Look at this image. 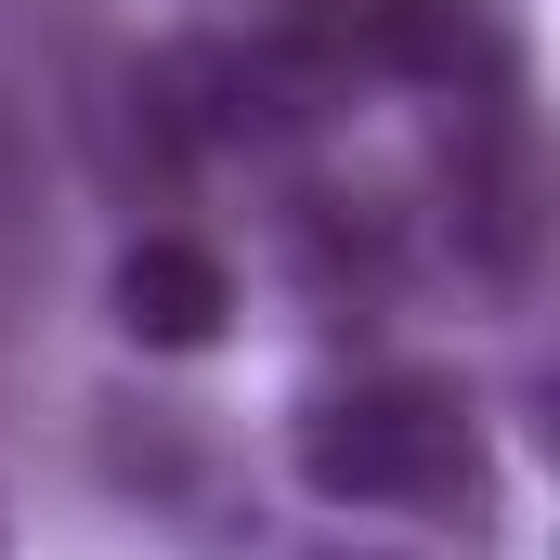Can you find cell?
Wrapping results in <instances>:
<instances>
[{"instance_id": "obj_1", "label": "cell", "mask_w": 560, "mask_h": 560, "mask_svg": "<svg viewBox=\"0 0 560 560\" xmlns=\"http://www.w3.org/2000/svg\"><path fill=\"white\" fill-rule=\"evenodd\" d=\"M287 469L313 509H352V522H495L509 482H495V430L482 405L443 378V365H352V378H313L287 405Z\"/></svg>"}, {"instance_id": "obj_2", "label": "cell", "mask_w": 560, "mask_h": 560, "mask_svg": "<svg viewBox=\"0 0 560 560\" xmlns=\"http://www.w3.org/2000/svg\"><path fill=\"white\" fill-rule=\"evenodd\" d=\"M261 26L300 39L339 92H430V105L535 92V26H522V0H275Z\"/></svg>"}, {"instance_id": "obj_3", "label": "cell", "mask_w": 560, "mask_h": 560, "mask_svg": "<svg viewBox=\"0 0 560 560\" xmlns=\"http://www.w3.org/2000/svg\"><path fill=\"white\" fill-rule=\"evenodd\" d=\"M535 235H548V143H535V92L443 105V131H430V248H443V275L522 300V287H535Z\"/></svg>"}, {"instance_id": "obj_4", "label": "cell", "mask_w": 560, "mask_h": 560, "mask_svg": "<svg viewBox=\"0 0 560 560\" xmlns=\"http://www.w3.org/2000/svg\"><path fill=\"white\" fill-rule=\"evenodd\" d=\"M92 456H105V482L131 495L143 522H170L183 548H248V535H261V495H248L235 443L196 418V405L105 392V405H92Z\"/></svg>"}, {"instance_id": "obj_5", "label": "cell", "mask_w": 560, "mask_h": 560, "mask_svg": "<svg viewBox=\"0 0 560 560\" xmlns=\"http://www.w3.org/2000/svg\"><path fill=\"white\" fill-rule=\"evenodd\" d=\"M118 339L131 352H209L222 326H235V261L209 248V235H183V222H156L118 248Z\"/></svg>"}, {"instance_id": "obj_6", "label": "cell", "mask_w": 560, "mask_h": 560, "mask_svg": "<svg viewBox=\"0 0 560 560\" xmlns=\"http://www.w3.org/2000/svg\"><path fill=\"white\" fill-rule=\"evenodd\" d=\"M300 560H443V548H378V535H326V548H300Z\"/></svg>"}, {"instance_id": "obj_7", "label": "cell", "mask_w": 560, "mask_h": 560, "mask_svg": "<svg viewBox=\"0 0 560 560\" xmlns=\"http://www.w3.org/2000/svg\"><path fill=\"white\" fill-rule=\"evenodd\" d=\"M0 560H13V495H0Z\"/></svg>"}]
</instances>
